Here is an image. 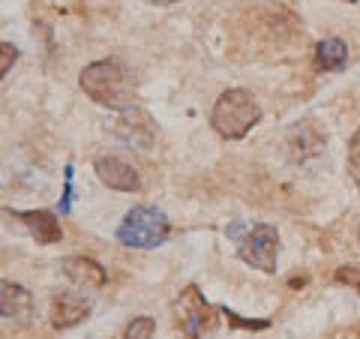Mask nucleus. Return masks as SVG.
<instances>
[{"label":"nucleus","instance_id":"12","mask_svg":"<svg viewBox=\"0 0 360 339\" xmlns=\"http://www.w3.org/2000/svg\"><path fill=\"white\" fill-rule=\"evenodd\" d=\"M15 217L25 222V229L30 231V237L37 243L51 246V243L63 241V229H60L58 213H51V210H25V213H15Z\"/></svg>","mask_w":360,"mask_h":339},{"label":"nucleus","instance_id":"14","mask_svg":"<svg viewBox=\"0 0 360 339\" xmlns=\"http://www.w3.org/2000/svg\"><path fill=\"white\" fill-rule=\"evenodd\" d=\"M153 333H156V321L150 315H139V319H132L123 327L120 339H153Z\"/></svg>","mask_w":360,"mask_h":339},{"label":"nucleus","instance_id":"11","mask_svg":"<svg viewBox=\"0 0 360 339\" xmlns=\"http://www.w3.org/2000/svg\"><path fill=\"white\" fill-rule=\"evenodd\" d=\"M33 315V295L13 279H0V319L30 321Z\"/></svg>","mask_w":360,"mask_h":339},{"label":"nucleus","instance_id":"7","mask_svg":"<svg viewBox=\"0 0 360 339\" xmlns=\"http://www.w3.org/2000/svg\"><path fill=\"white\" fill-rule=\"evenodd\" d=\"M94 172L108 189H115V192H139L141 189L139 172H135L129 162H123L120 156H96Z\"/></svg>","mask_w":360,"mask_h":339},{"label":"nucleus","instance_id":"21","mask_svg":"<svg viewBox=\"0 0 360 339\" xmlns=\"http://www.w3.org/2000/svg\"><path fill=\"white\" fill-rule=\"evenodd\" d=\"M348 4H357V0H348Z\"/></svg>","mask_w":360,"mask_h":339},{"label":"nucleus","instance_id":"4","mask_svg":"<svg viewBox=\"0 0 360 339\" xmlns=\"http://www.w3.org/2000/svg\"><path fill=\"white\" fill-rule=\"evenodd\" d=\"M174 321L186 339H201L217 327V309L205 300L198 286H186L174 300Z\"/></svg>","mask_w":360,"mask_h":339},{"label":"nucleus","instance_id":"16","mask_svg":"<svg viewBox=\"0 0 360 339\" xmlns=\"http://www.w3.org/2000/svg\"><path fill=\"white\" fill-rule=\"evenodd\" d=\"M345 165H348V174L352 180L360 186V129L352 135V141H348V156H345Z\"/></svg>","mask_w":360,"mask_h":339},{"label":"nucleus","instance_id":"6","mask_svg":"<svg viewBox=\"0 0 360 339\" xmlns=\"http://www.w3.org/2000/svg\"><path fill=\"white\" fill-rule=\"evenodd\" d=\"M324 144H328V135H324V129L309 117L297 120L295 127L285 132V148L291 153V160H297V162H307L312 156H319L324 151Z\"/></svg>","mask_w":360,"mask_h":339},{"label":"nucleus","instance_id":"10","mask_svg":"<svg viewBox=\"0 0 360 339\" xmlns=\"http://www.w3.org/2000/svg\"><path fill=\"white\" fill-rule=\"evenodd\" d=\"M117 135L127 144H132V148H139V151H148L150 144H153V135H156V127H153V120L148 111H141V108H127L120 115L117 120Z\"/></svg>","mask_w":360,"mask_h":339},{"label":"nucleus","instance_id":"5","mask_svg":"<svg viewBox=\"0 0 360 339\" xmlns=\"http://www.w3.org/2000/svg\"><path fill=\"white\" fill-rule=\"evenodd\" d=\"M238 258L262 274H276V258H279V231L276 225L258 222L238 241Z\"/></svg>","mask_w":360,"mask_h":339},{"label":"nucleus","instance_id":"1","mask_svg":"<svg viewBox=\"0 0 360 339\" xmlns=\"http://www.w3.org/2000/svg\"><path fill=\"white\" fill-rule=\"evenodd\" d=\"M78 87L84 90L87 99L111 111H127L139 99V84H135L132 70L117 58L87 63L78 75Z\"/></svg>","mask_w":360,"mask_h":339},{"label":"nucleus","instance_id":"15","mask_svg":"<svg viewBox=\"0 0 360 339\" xmlns=\"http://www.w3.org/2000/svg\"><path fill=\"white\" fill-rule=\"evenodd\" d=\"M39 13H51V15H72L82 9L84 0H33Z\"/></svg>","mask_w":360,"mask_h":339},{"label":"nucleus","instance_id":"2","mask_svg":"<svg viewBox=\"0 0 360 339\" xmlns=\"http://www.w3.org/2000/svg\"><path fill=\"white\" fill-rule=\"evenodd\" d=\"M258 120H262V105H258V99L243 87L222 90L210 111V127L217 129V135H222L225 141L246 139V135L258 127Z\"/></svg>","mask_w":360,"mask_h":339},{"label":"nucleus","instance_id":"8","mask_svg":"<svg viewBox=\"0 0 360 339\" xmlns=\"http://www.w3.org/2000/svg\"><path fill=\"white\" fill-rule=\"evenodd\" d=\"M60 270H63V276L82 291H99L108 282L105 267L87 255H66L60 262Z\"/></svg>","mask_w":360,"mask_h":339},{"label":"nucleus","instance_id":"20","mask_svg":"<svg viewBox=\"0 0 360 339\" xmlns=\"http://www.w3.org/2000/svg\"><path fill=\"white\" fill-rule=\"evenodd\" d=\"M141 4H150V6H172L177 0H141Z\"/></svg>","mask_w":360,"mask_h":339},{"label":"nucleus","instance_id":"17","mask_svg":"<svg viewBox=\"0 0 360 339\" xmlns=\"http://www.w3.org/2000/svg\"><path fill=\"white\" fill-rule=\"evenodd\" d=\"M222 315L229 319L231 327H243V331H267V327H270L267 319H240V315L234 309H229V307H222Z\"/></svg>","mask_w":360,"mask_h":339},{"label":"nucleus","instance_id":"9","mask_svg":"<svg viewBox=\"0 0 360 339\" xmlns=\"http://www.w3.org/2000/svg\"><path fill=\"white\" fill-rule=\"evenodd\" d=\"M49 315H51L54 331H70V327L82 324L90 315V300L82 291H60V295H54Z\"/></svg>","mask_w":360,"mask_h":339},{"label":"nucleus","instance_id":"3","mask_svg":"<svg viewBox=\"0 0 360 339\" xmlns=\"http://www.w3.org/2000/svg\"><path fill=\"white\" fill-rule=\"evenodd\" d=\"M172 234V222L153 205H135L117 225V243L127 250H156Z\"/></svg>","mask_w":360,"mask_h":339},{"label":"nucleus","instance_id":"18","mask_svg":"<svg viewBox=\"0 0 360 339\" xmlns=\"http://www.w3.org/2000/svg\"><path fill=\"white\" fill-rule=\"evenodd\" d=\"M333 279L340 282V286H348V288L360 291V264H342V267H336Z\"/></svg>","mask_w":360,"mask_h":339},{"label":"nucleus","instance_id":"19","mask_svg":"<svg viewBox=\"0 0 360 339\" xmlns=\"http://www.w3.org/2000/svg\"><path fill=\"white\" fill-rule=\"evenodd\" d=\"M18 63V49L13 42H0V82L9 75V70Z\"/></svg>","mask_w":360,"mask_h":339},{"label":"nucleus","instance_id":"13","mask_svg":"<svg viewBox=\"0 0 360 339\" xmlns=\"http://www.w3.org/2000/svg\"><path fill=\"white\" fill-rule=\"evenodd\" d=\"M348 63V45L340 37H328L315 45V66L324 72H342Z\"/></svg>","mask_w":360,"mask_h":339}]
</instances>
